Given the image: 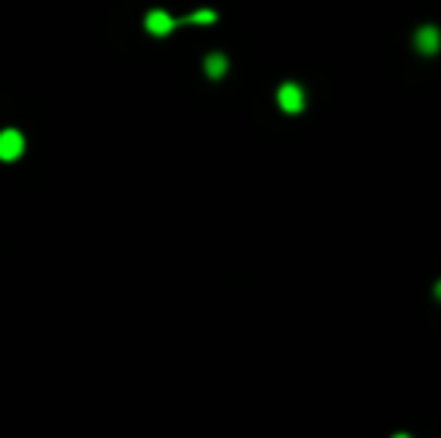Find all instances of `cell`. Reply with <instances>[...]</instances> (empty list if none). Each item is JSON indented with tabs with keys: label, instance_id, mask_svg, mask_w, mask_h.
<instances>
[{
	"label": "cell",
	"instance_id": "obj_5",
	"mask_svg": "<svg viewBox=\"0 0 441 438\" xmlns=\"http://www.w3.org/2000/svg\"><path fill=\"white\" fill-rule=\"evenodd\" d=\"M205 72H207V78H213V82H219V78L229 72V58H225L222 51H210L205 58Z\"/></svg>",
	"mask_w": 441,
	"mask_h": 438
},
{
	"label": "cell",
	"instance_id": "obj_4",
	"mask_svg": "<svg viewBox=\"0 0 441 438\" xmlns=\"http://www.w3.org/2000/svg\"><path fill=\"white\" fill-rule=\"evenodd\" d=\"M414 49L421 51V54H426V58L438 54V49H441V33H438V27L423 25L421 30L414 33Z\"/></svg>",
	"mask_w": 441,
	"mask_h": 438
},
{
	"label": "cell",
	"instance_id": "obj_7",
	"mask_svg": "<svg viewBox=\"0 0 441 438\" xmlns=\"http://www.w3.org/2000/svg\"><path fill=\"white\" fill-rule=\"evenodd\" d=\"M435 297H438V300H441V283H438V285H435Z\"/></svg>",
	"mask_w": 441,
	"mask_h": 438
},
{
	"label": "cell",
	"instance_id": "obj_6",
	"mask_svg": "<svg viewBox=\"0 0 441 438\" xmlns=\"http://www.w3.org/2000/svg\"><path fill=\"white\" fill-rule=\"evenodd\" d=\"M217 18H219V15L213 13V9H196V13L186 15L184 21H180V25H213Z\"/></svg>",
	"mask_w": 441,
	"mask_h": 438
},
{
	"label": "cell",
	"instance_id": "obj_1",
	"mask_svg": "<svg viewBox=\"0 0 441 438\" xmlns=\"http://www.w3.org/2000/svg\"><path fill=\"white\" fill-rule=\"evenodd\" d=\"M276 103L286 115H298V111H303V105H307V94H303V87L298 82H286L276 91Z\"/></svg>",
	"mask_w": 441,
	"mask_h": 438
},
{
	"label": "cell",
	"instance_id": "obj_2",
	"mask_svg": "<svg viewBox=\"0 0 441 438\" xmlns=\"http://www.w3.org/2000/svg\"><path fill=\"white\" fill-rule=\"evenodd\" d=\"M144 30L151 33V37H168V33L177 30V18L168 15L165 9H151V13L144 15Z\"/></svg>",
	"mask_w": 441,
	"mask_h": 438
},
{
	"label": "cell",
	"instance_id": "obj_3",
	"mask_svg": "<svg viewBox=\"0 0 441 438\" xmlns=\"http://www.w3.org/2000/svg\"><path fill=\"white\" fill-rule=\"evenodd\" d=\"M25 153V136L18 129H0V162H15Z\"/></svg>",
	"mask_w": 441,
	"mask_h": 438
}]
</instances>
